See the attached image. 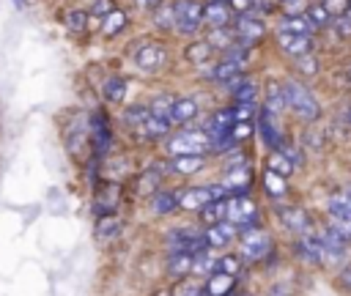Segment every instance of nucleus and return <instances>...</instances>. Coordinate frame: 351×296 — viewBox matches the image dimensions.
I'll list each match as a JSON object with an SVG mask.
<instances>
[{"mask_svg":"<svg viewBox=\"0 0 351 296\" xmlns=\"http://www.w3.org/2000/svg\"><path fill=\"white\" fill-rule=\"evenodd\" d=\"M282 99H285V107L304 123H313L318 121L321 115V104L315 101V96L296 79H285L282 82Z\"/></svg>","mask_w":351,"mask_h":296,"instance_id":"1","label":"nucleus"},{"mask_svg":"<svg viewBox=\"0 0 351 296\" xmlns=\"http://www.w3.org/2000/svg\"><path fill=\"white\" fill-rule=\"evenodd\" d=\"M239 252L244 260H261L269 249H271V238L261 225H247L239 227Z\"/></svg>","mask_w":351,"mask_h":296,"instance_id":"2","label":"nucleus"},{"mask_svg":"<svg viewBox=\"0 0 351 296\" xmlns=\"http://www.w3.org/2000/svg\"><path fill=\"white\" fill-rule=\"evenodd\" d=\"M165 244L170 252H200L206 249V238H203V230L195 227V225H181L176 230H167L165 236Z\"/></svg>","mask_w":351,"mask_h":296,"instance_id":"3","label":"nucleus"},{"mask_svg":"<svg viewBox=\"0 0 351 296\" xmlns=\"http://www.w3.org/2000/svg\"><path fill=\"white\" fill-rule=\"evenodd\" d=\"M203 25V3L200 0H176V33L195 36Z\"/></svg>","mask_w":351,"mask_h":296,"instance_id":"4","label":"nucleus"},{"mask_svg":"<svg viewBox=\"0 0 351 296\" xmlns=\"http://www.w3.org/2000/svg\"><path fill=\"white\" fill-rule=\"evenodd\" d=\"M165 148H167L170 156H181V153H206V151H208V137H206V132L181 129V132H176L173 137H167Z\"/></svg>","mask_w":351,"mask_h":296,"instance_id":"5","label":"nucleus"},{"mask_svg":"<svg viewBox=\"0 0 351 296\" xmlns=\"http://www.w3.org/2000/svg\"><path fill=\"white\" fill-rule=\"evenodd\" d=\"M225 219H230L233 225L239 227H247V225H258V206L250 200V197H230L228 200V208H225Z\"/></svg>","mask_w":351,"mask_h":296,"instance_id":"6","label":"nucleus"},{"mask_svg":"<svg viewBox=\"0 0 351 296\" xmlns=\"http://www.w3.org/2000/svg\"><path fill=\"white\" fill-rule=\"evenodd\" d=\"M233 36H236V41L239 44H244V47H252V44H258L263 36H266V25L255 16V14H241L239 19H236V27H233Z\"/></svg>","mask_w":351,"mask_h":296,"instance_id":"7","label":"nucleus"},{"mask_svg":"<svg viewBox=\"0 0 351 296\" xmlns=\"http://www.w3.org/2000/svg\"><path fill=\"white\" fill-rule=\"evenodd\" d=\"M258 132H261V140L266 148L277 151L282 145V129H280V115L269 112V110H261L258 112Z\"/></svg>","mask_w":351,"mask_h":296,"instance_id":"8","label":"nucleus"},{"mask_svg":"<svg viewBox=\"0 0 351 296\" xmlns=\"http://www.w3.org/2000/svg\"><path fill=\"white\" fill-rule=\"evenodd\" d=\"M236 236H239V225H233L230 219H219V222H214V225H208V227L203 230V238H206V247H208V249L228 247Z\"/></svg>","mask_w":351,"mask_h":296,"instance_id":"9","label":"nucleus"},{"mask_svg":"<svg viewBox=\"0 0 351 296\" xmlns=\"http://www.w3.org/2000/svg\"><path fill=\"white\" fill-rule=\"evenodd\" d=\"M88 137L93 140V148H96V156H104L107 148L112 145V132H110V123L101 112H93L90 121H88Z\"/></svg>","mask_w":351,"mask_h":296,"instance_id":"10","label":"nucleus"},{"mask_svg":"<svg viewBox=\"0 0 351 296\" xmlns=\"http://www.w3.org/2000/svg\"><path fill=\"white\" fill-rule=\"evenodd\" d=\"M165 58H167V49H165V44H159V41H148V44H143V47L134 52V63H137L143 71H156V69H162Z\"/></svg>","mask_w":351,"mask_h":296,"instance_id":"11","label":"nucleus"},{"mask_svg":"<svg viewBox=\"0 0 351 296\" xmlns=\"http://www.w3.org/2000/svg\"><path fill=\"white\" fill-rule=\"evenodd\" d=\"M214 200V195H211V186H189V189H181V192H176V203H178V208H184V211H200L206 203H211Z\"/></svg>","mask_w":351,"mask_h":296,"instance_id":"12","label":"nucleus"},{"mask_svg":"<svg viewBox=\"0 0 351 296\" xmlns=\"http://www.w3.org/2000/svg\"><path fill=\"white\" fill-rule=\"evenodd\" d=\"M192 118H197V101L189 99V96L173 99V104H170V110H167L170 126H186Z\"/></svg>","mask_w":351,"mask_h":296,"instance_id":"13","label":"nucleus"},{"mask_svg":"<svg viewBox=\"0 0 351 296\" xmlns=\"http://www.w3.org/2000/svg\"><path fill=\"white\" fill-rule=\"evenodd\" d=\"M219 184H222V189H225V192L241 195V192H247V189L252 186V173H250V167H247V164H241V167H228Z\"/></svg>","mask_w":351,"mask_h":296,"instance_id":"14","label":"nucleus"},{"mask_svg":"<svg viewBox=\"0 0 351 296\" xmlns=\"http://www.w3.org/2000/svg\"><path fill=\"white\" fill-rule=\"evenodd\" d=\"M277 44L285 55H293V58L313 52V38L310 36H296V33H288V30H277Z\"/></svg>","mask_w":351,"mask_h":296,"instance_id":"15","label":"nucleus"},{"mask_svg":"<svg viewBox=\"0 0 351 296\" xmlns=\"http://www.w3.org/2000/svg\"><path fill=\"white\" fill-rule=\"evenodd\" d=\"M318 244H321V252H324V263L326 260H340L346 255V238L337 236L332 227H324L318 236Z\"/></svg>","mask_w":351,"mask_h":296,"instance_id":"16","label":"nucleus"},{"mask_svg":"<svg viewBox=\"0 0 351 296\" xmlns=\"http://www.w3.org/2000/svg\"><path fill=\"white\" fill-rule=\"evenodd\" d=\"M293 252H296V258H299L302 263H310V266H321V263H324V252H321V244H318L315 236L302 233V236L296 238Z\"/></svg>","mask_w":351,"mask_h":296,"instance_id":"17","label":"nucleus"},{"mask_svg":"<svg viewBox=\"0 0 351 296\" xmlns=\"http://www.w3.org/2000/svg\"><path fill=\"white\" fill-rule=\"evenodd\" d=\"M134 134L140 140H162L170 134V121L162 115H148L140 126H134Z\"/></svg>","mask_w":351,"mask_h":296,"instance_id":"18","label":"nucleus"},{"mask_svg":"<svg viewBox=\"0 0 351 296\" xmlns=\"http://www.w3.org/2000/svg\"><path fill=\"white\" fill-rule=\"evenodd\" d=\"M280 222L288 227V230H293V233H307L310 230V225H313V217L304 211V208H299V206H288V208H282L280 211Z\"/></svg>","mask_w":351,"mask_h":296,"instance_id":"19","label":"nucleus"},{"mask_svg":"<svg viewBox=\"0 0 351 296\" xmlns=\"http://www.w3.org/2000/svg\"><path fill=\"white\" fill-rule=\"evenodd\" d=\"M203 22L208 27H225L230 22V5L225 0H211L203 3Z\"/></svg>","mask_w":351,"mask_h":296,"instance_id":"20","label":"nucleus"},{"mask_svg":"<svg viewBox=\"0 0 351 296\" xmlns=\"http://www.w3.org/2000/svg\"><path fill=\"white\" fill-rule=\"evenodd\" d=\"M236 288V274H225V271H211L206 280L203 293L206 296H230V291Z\"/></svg>","mask_w":351,"mask_h":296,"instance_id":"21","label":"nucleus"},{"mask_svg":"<svg viewBox=\"0 0 351 296\" xmlns=\"http://www.w3.org/2000/svg\"><path fill=\"white\" fill-rule=\"evenodd\" d=\"M167 274L176 280H186L192 274V252H170L167 263H165Z\"/></svg>","mask_w":351,"mask_h":296,"instance_id":"22","label":"nucleus"},{"mask_svg":"<svg viewBox=\"0 0 351 296\" xmlns=\"http://www.w3.org/2000/svg\"><path fill=\"white\" fill-rule=\"evenodd\" d=\"M277 30H288V33H296V36H310V38H313L318 27H315V25H313V22H310L304 14H293V16H282Z\"/></svg>","mask_w":351,"mask_h":296,"instance_id":"23","label":"nucleus"},{"mask_svg":"<svg viewBox=\"0 0 351 296\" xmlns=\"http://www.w3.org/2000/svg\"><path fill=\"white\" fill-rule=\"evenodd\" d=\"M263 110H269V112H274V115H282V112H285V99H282V82H277V79H269V82H266Z\"/></svg>","mask_w":351,"mask_h":296,"instance_id":"24","label":"nucleus"},{"mask_svg":"<svg viewBox=\"0 0 351 296\" xmlns=\"http://www.w3.org/2000/svg\"><path fill=\"white\" fill-rule=\"evenodd\" d=\"M244 66L241 63H236V60H230V58H222L219 63H214L211 69H208V74H206V79H211V82H225V79H230L233 74H239Z\"/></svg>","mask_w":351,"mask_h":296,"instance_id":"25","label":"nucleus"},{"mask_svg":"<svg viewBox=\"0 0 351 296\" xmlns=\"http://www.w3.org/2000/svg\"><path fill=\"white\" fill-rule=\"evenodd\" d=\"M211 271H217V255H214V249H200V252H195L192 255V274H197V277H208Z\"/></svg>","mask_w":351,"mask_h":296,"instance_id":"26","label":"nucleus"},{"mask_svg":"<svg viewBox=\"0 0 351 296\" xmlns=\"http://www.w3.org/2000/svg\"><path fill=\"white\" fill-rule=\"evenodd\" d=\"M101 96H104V101H110V104L123 101V96H126V79L118 77V74L107 77L104 85H101Z\"/></svg>","mask_w":351,"mask_h":296,"instance_id":"27","label":"nucleus"},{"mask_svg":"<svg viewBox=\"0 0 351 296\" xmlns=\"http://www.w3.org/2000/svg\"><path fill=\"white\" fill-rule=\"evenodd\" d=\"M203 164H206V156L203 153H181V156H173V170L181 173V175H192Z\"/></svg>","mask_w":351,"mask_h":296,"instance_id":"28","label":"nucleus"},{"mask_svg":"<svg viewBox=\"0 0 351 296\" xmlns=\"http://www.w3.org/2000/svg\"><path fill=\"white\" fill-rule=\"evenodd\" d=\"M178 208V203H176V192H165V189H156L154 195H151V211L154 214H170V211H176Z\"/></svg>","mask_w":351,"mask_h":296,"instance_id":"29","label":"nucleus"},{"mask_svg":"<svg viewBox=\"0 0 351 296\" xmlns=\"http://www.w3.org/2000/svg\"><path fill=\"white\" fill-rule=\"evenodd\" d=\"M154 25L159 30H173L176 27V3H159L154 8Z\"/></svg>","mask_w":351,"mask_h":296,"instance_id":"30","label":"nucleus"},{"mask_svg":"<svg viewBox=\"0 0 351 296\" xmlns=\"http://www.w3.org/2000/svg\"><path fill=\"white\" fill-rule=\"evenodd\" d=\"M225 208H228V197H219V200H211V203H206V206H203L197 214H200L203 225H214V222L225 219Z\"/></svg>","mask_w":351,"mask_h":296,"instance_id":"31","label":"nucleus"},{"mask_svg":"<svg viewBox=\"0 0 351 296\" xmlns=\"http://www.w3.org/2000/svg\"><path fill=\"white\" fill-rule=\"evenodd\" d=\"M104 22H101V33L107 36V38H112V36H118L123 27H126V14L121 11V8H112L107 16H101Z\"/></svg>","mask_w":351,"mask_h":296,"instance_id":"32","label":"nucleus"},{"mask_svg":"<svg viewBox=\"0 0 351 296\" xmlns=\"http://www.w3.org/2000/svg\"><path fill=\"white\" fill-rule=\"evenodd\" d=\"M266 167L269 170H274L277 175H282V178H288L291 173H293V162L288 159V153L285 151H271V156H269V162H266Z\"/></svg>","mask_w":351,"mask_h":296,"instance_id":"33","label":"nucleus"},{"mask_svg":"<svg viewBox=\"0 0 351 296\" xmlns=\"http://www.w3.org/2000/svg\"><path fill=\"white\" fill-rule=\"evenodd\" d=\"M186 60L189 63H195V66H200V63H206L211 55H214V49H211V44L208 41H192L189 47H186Z\"/></svg>","mask_w":351,"mask_h":296,"instance_id":"34","label":"nucleus"},{"mask_svg":"<svg viewBox=\"0 0 351 296\" xmlns=\"http://www.w3.org/2000/svg\"><path fill=\"white\" fill-rule=\"evenodd\" d=\"M263 189L271 195V197H280V195H285L288 192V181L282 178V175H277L274 170H263Z\"/></svg>","mask_w":351,"mask_h":296,"instance_id":"35","label":"nucleus"},{"mask_svg":"<svg viewBox=\"0 0 351 296\" xmlns=\"http://www.w3.org/2000/svg\"><path fill=\"white\" fill-rule=\"evenodd\" d=\"M206 41L211 44V49H217V47H219V49H228V47L236 41V36H233V30L225 25V27H211Z\"/></svg>","mask_w":351,"mask_h":296,"instance_id":"36","label":"nucleus"},{"mask_svg":"<svg viewBox=\"0 0 351 296\" xmlns=\"http://www.w3.org/2000/svg\"><path fill=\"white\" fill-rule=\"evenodd\" d=\"M88 11H82V8H71V11H66V16H63V25H66V30H71V33H82L85 27H88Z\"/></svg>","mask_w":351,"mask_h":296,"instance_id":"37","label":"nucleus"},{"mask_svg":"<svg viewBox=\"0 0 351 296\" xmlns=\"http://www.w3.org/2000/svg\"><path fill=\"white\" fill-rule=\"evenodd\" d=\"M118 233H121V219L118 217H112V214L99 217V222H96V236L99 238H112Z\"/></svg>","mask_w":351,"mask_h":296,"instance_id":"38","label":"nucleus"},{"mask_svg":"<svg viewBox=\"0 0 351 296\" xmlns=\"http://www.w3.org/2000/svg\"><path fill=\"white\" fill-rule=\"evenodd\" d=\"M304 16L321 30V27H326L329 22H332V16H329V11L321 5V3H307V8H304Z\"/></svg>","mask_w":351,"mask_h":296,"instance_id":"39","label":"nucleus"},{"mask_svg":"<svg viewBox=\"0 0 351 296\" xmlns=\"http://www.w3.org/2000/svg\"><path fill=\"white\" fill-rule=\"evenodd\" d=\"M159 181H162V173H159V170H145V173L140 175V181H137V192L151 197V195L159 189Z\"/></svg>","mask_w":351,"mask_h":296,"instance_id":"40","label":"nucleus"},{"mask_svg":"<svg viewBox=\"0 0 351 296\" xmlns=\"http://www.w3.org/2000/svg\"><path fill=\"white\" fill-rule=\"evenodd\" d=\"M255 93H258V82H255V79H250V77H244V79H241V85L233 90V99H236V101H247V104H250V101L255 99Z\"/></svg>","mask_w":351,"mask_h":296,"instance_id":"41","label":"nucleus"},{"mask_svg":"<svg viewBox=\"0 0 351 296\" xmlns=\"http://www.w3.org/2000/svg\"><path fill=\"white\" fill-rule=\"evenodd\" d=\"M148 115H151V110H148V107H143V104H137V107H129V110L123 112V123L134 129V126H140Z\"/></svg>","mask_w":351,"mask_h":296,"instance_id":"42","label":"nucleus"},{"mask_svg":"<svg viewBox=\"0 0 351 296\" xmlns=\"http://www.w3.org/2000/svg\"><path fill=\"white\" fill-rule=\"evenodd\" d=\"M228 134H230V140L239 145V143H244L247 137H252V123H250V121H233V126L228 129Z\"/></svg>","mask_w":351,"mask_h":296,"instance_id":"43","label":"nucleus"},{"mask_svg":"<svg viewBox=\"0 0 351 296\" xmlns=\"http://www.w3.org/2000/svg\"><path fill=\"white\" fill-rule=\"evenodd\" d=\"M239 269H241L239 255H217V271H225V274H239Z\"/></svg>","mask_w":351,"mask_h":296,"instance_id":"44","label":"nucleus"},{"mask_svg":"<svg viewBox=\"0 0 351 296\" xmlns=\"http://www.w3.org/2000/svg\"><path fill=\"white\" fill-rule=\"evenodd\" d=\"M332 19H335L337 36H340V38H351V11H343V14L332 16Z\"/></svg>","mask_w":351,"mask_h":296,"instance_id":"45","label":"nucleus"},{"mask_svg":"<svg viewBox=\"0 0 351 296\" xmlns=\"http://www.w3.org/2000/svg\"><path fill=\"white\" fill-rule=\"evenodd\" d=\"M296 69H299L302 74H315V71H318V60L313 58V52L299 55V58H296Z\"/></svg>","mask_w":351,"mask_h":296,"instance_id":"46","label":"nucleus"},{"mask_svg":"<svg viewBox=\"0 0 351 296\" xmlns=\"http://www.w3.org/2000/svg\"><path fill=\"white\" fill-rule=\"evenodd\" d=\"M173 99H176V96H159V99L148 107V110H151V115H162V118H167V110H170Z\"/></svg>","mask_w":351,"mask_h":296,"instance_id":"47","label":"nucleus"},{"mask_svg":"<svg viewBox=\"0 0 351 296\" xmlns=\"http://www.w3.org/2000/svg\"><path fill=\"white\" fill-rule=\"evenodd\" d=\"M277 3L282 5L285 16H293V14H304V8H307V0H277Z\"/></svg>","mask_w":351,"mask_h":296,"instance_id":"48","label":"nucleus"},{"mask_svg":"<svg viewBox=\"0 0 351 296\" xmlns=\"http://www.w3.org/2000/svg\"><path fill=\"white\" fill-rule=\"evenodd\" d=\"M112 8H115V0H93V5H90L88 14H93V16H107Z\"/></svg>","mask_w":351,"mask_h":296,"instance_id":"49","label":"nucleus"},{"mask_svg":"<svg viewBox=\"0 0 351 296\" xmlns=\"http://www.w3.org/2000/svg\"><path fill=\"white\" fill-rule=\"evenodd\" d=\"M321 5L329 11V16H337V14L348 11V0H321Z\"/></svg>","mask_w":351,"mask_h":296,"instance_id":"50","label":"nucleus"},{"mask_svg":"<svg viewBox=\"0 0 351 296\" xmlns=\"http://www.w3.org/2000/svg\"><path fill=\"white\" fill-rule=\"evenodd\" d=\"M304 145H310V148H315V151H318V148H324V140H321V134H318V132H313V129H310V132H304Z\"/></svg>","mask_w":351,"mask_h":296,"instance_id":"51","label":"nucleus"},{"mask_svg":"<svg viewBox=\"0 0 351 296\" xmlns=\"http://www.w3.org/2000/svg\"><path fill=\"white\" fill-rule=\"evenodd\" d=\"M241 164H247V162H244V153H239V151H236V153H230V156H228L225 170H228V167H241Z\"/></svg>","mask_w":351,"mask_h":296,"instance_id":"52","label":"nucleus"},{"mask_svg":"<svg viewBox=\"0 0 351 296\" xmlns=\"http://www.w3.org/2000/svg\"><path fill=\"white\" fill-rule=\"evenodd\" d=\"M228 5L236 8V11H241V14H247L252 8V0H228Z\"/></svg>","mask_w":351,"mask_h":296,"instance_id":"53","label":"nucleus"},{"mask_svg":"<svg viewBox=\"0 0 351 296\" xmlns=\"http://www.w3.org/2000/svg\"><path fill=\"white\" fill-rule=\"evenodd\" d=\"M159 3H162V0H134V5H137L140 11H154Z\"/></svg>","mask_w":351,"mask_h":296,"instance_id":"54","label":"nucleus"},{"mask_svg":"<svg viewBox=\"0 0 351 296\" xmlns=\"http://www.w3.org/2000/svg\"><path fill=\"white\" fill-rule=\"evenodd\" d=\"M340 285H343V288H348V291H351V266H346V269H343V271H340Z\"/></svg>","mask_w":351,"mask_h":296,"instance_id":"55","label":"nucleus"},{"mask_svg":"<svg viewBox=\"0 0 351 296\" xmlns=\"http://www.w3.org/2000/svg\"><path fill=\"white\" fill-rule=\"evenodd\" d=\"M343 200L348 203V208H351V186H346V192H343Z\"/></svg>","mask_w":351,"mask_h":296,"instance_id":"56","label":"nucleus"},{"mask_svg":"<svg viewBox=\"0 0 351 296\" xmlns=\"http://www.w3.org/2000/svg\"><path fill=\"white\" fill-rule=\"evenodd\" d=\"M343 121H346V123H348V126H351V104H348V107H346V112H343Z\"/></svg>","mask_w":351,"mask_h":296,"instance_id":"57","label":"nucleus"},{"mask_svg":"<svg viewBox=\"0 0 351 296\" xmlns=\"http://www.w3.org/2000/svg\"><path fill=\"white\" fill-rule=\"evenodd\" d=\"M252 5H261V8H271L266 0H252Z\"/></svg>","mask_w":351,"mask_h":296,"instance_id":"58","label":"nucleus"},{"mask_svg":"<svg viewBox=\"0 0 351 296\" xmlns=\"http://www.w3.org/2000/svg\"><path fill=\"white\" fill-rule=\"evenodd\" d=\"M346 77H348V82H351V66H348V71H346Z\"/></svg>","mask_w":351,"mask_h":296,"instance_id":"59","label":"nucleus"},{"mask_svg":"<svg viewBox=\"0 0 351 296\" xmlns=\"http://www.w3.org/2000/svg\"><path fill=\"white\" fill-rule=\"evenodd\" d=\"M348 11H351V0H348Z\"/></svg>","mask_w":351,"mask_h":296,"instance_id":"60","label":"nucleus"},{"mask_svg":"<svg viewBox=\"0 0 351 296\" xmlns=\"http://www.w3.org/2000/svg\"><path fill=\"white\" fill-rule=\"evenodd\" d=\"M241 296H250V293H241Z\"/></svg>","mask_w":351,"mask_h":296,"instance_id":"61","label":"nucleus"}]
</instances>
